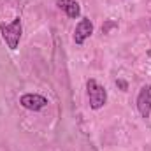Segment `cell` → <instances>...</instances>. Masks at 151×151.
<instances>
[{
  "mask_svg": "<svg viewBox=\"0 0 151 151\" xmlns=\"http://www.w3.org/2000/svg\"><path fill=\"white\" fill-rule=\"evenodd\" d=\"M86 90H88V99H90V107L91 109H102L107 102V91L106 88L97 81V79H88L86 83Z\"/></svg>",
  "mask_w": 151,
  "mask_h": 151,
  "instance_id": "cell-1",
  "label": "cell"
},
{
  "mask_svg": "<svg viewBox=\"0 0 151 151\" xmlns=\"http://www.w3.org/2000/svg\"><path fill=\"white\" fill-rule=\"evenodd\" d=\"M21 32H23V28H21V19H19V18H16V19H14L12 23H9V25H0L2 39L5 40V44H7V47H9L11 51H14V49L18 47L19 39H21Z\"/></svg>",
  "mask_w": 151,
  "mask_h": 151,
  "instance_id": "cell-2",
  "label": "cell"
},
{
  "mask_svg": "<svg viewBox=\"0 0 151 151\" xmlns=\"http://www.w3.org/2000/svg\"><path fill=\"white\" fill-rule=\"evenodd\" d=\"M19 104H21L25 109H28V111H40V109H44L49 102H47L46 97H42V95H39V93H25V95H21Z\"/></svg>",
  "mask_w": 151,
  "mask_h": 151,
  "instance_id": "cell-3",
  "label": "cell"
},
{
  "mask_svg": "<svg viewBox=\"0 0 151 151\" xmlns=\"http://www.w3.org/2000/svg\"><path fill=\"white\" fill-rule=\"evenodd\" d=\"M93 34V23L90 18H83L77 25H76V30H74V42L77 46H83L84 40L88 37H91Z\"/></svg>",
  "mask_w": 151,
  "mask_h": 151,
  "instance_id": "cell-4",
  "label": "cell"
},
{
  "mask_svg": "<svg viewBox=\"0 0 151 151\" xmlns=\"http://www.w3.org/2000/svg\"><path fill=\"white\" fill-rule=\"evenodd\" d=\"M137 109H139V113H141V116L144 119L150 118L151 114V86L150 84L141 88V91L137 95Z\"/></svg>",
  "mask_w": 151,
  "mask_h": 151,
  "instance_id": "cell-5",
  "label": "cell"
},
{
  "mask_svg": "<svg viewBox=\"0 0 151 151\" xmlns=\"http://www.w3.org/2000/svg\"><path fill=\"white\" fill-rule=\"evenodd\" d=\"M56 5L72 19L79 18V14H81V7L76 0H56Z\"/></svg>",
  "mask_w": 151,
  "mask_h": 151,
  "instance_id": "cell-6",
  "label": "cell"
},
{
  "mask_svg": "<svg viewBox=\"0 0 151 151\" xmlns=\"http://www.w3.org/2000/svg\"><path fill=\"white\" fill-rule=\"evenodd\" d=\"M116 27H118V23L113 21V19L106 21V25H102V34H109V30H111V28H116Z\"/></svg>",
  "mask_w": 151,
  "mask_h": 151,
  "instance_id": "cell-7",
  "label": "cell"
},
{
  "mask_svg": "<svg viewBox=\"0 0 151 151\" xmlns=\"http://www.w3.org/2000/svg\"><path fill=\"white\" fill-rule=\"evenodd\" d=\"M116 84H118V86H119L123 91H127V88H128V84H127L125 81H121V79H118V81H116Z\"/></svg>",
  "mask_w": 151,
  "mask_h": 151,
  "instance_id": "cell-8",
  "label": "cell"
},
{
  "mask_svg": "<svg viewBox=\"0 0 151 151\" xmlns=\"http://www.w3.org/2000/svg\"><path fill=\"white\" fill-rule=\"evenodd\" d=\"M148 56H151V49H150V51H148Z\"/></svg>",
  "mask_w": 151,
  "mask_h": 151,
  "instance_id": "cell-9",
  "label": "cell"
}]
</instances>
